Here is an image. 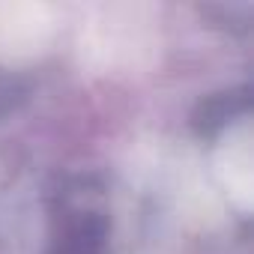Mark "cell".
<instances>
[{"mask_svg":"<svg viewBox=\"0 0 254 254\" xmlns=\"http://www.w3.org/2000/svg\"><path fill=\"white\" fill-rule=\"evenodd\" d=\"M218 171L224 186L230 189V194L239 200L242 209H248L251 203V150H248V132H242L239 141L227 144L221 159H218Z\"/></svg>","mask_w":254,"mask_h":254,"instance_id":"obj_2","label":"cell"},{"mask_svg":"<svg viewBox=\"0 0 254 254\" xmlns=\"http://www.w3.org/2000/svg\"><path fill=\"white\" fill-rule=\"evenodd\" d=\"M48 15L39 6H0V45L6 51H33L48 36Z\"/></svg>","mask_w":254,"mask_h":254,"instance_id":"obj_1","label":"cell"}]
</instances>
